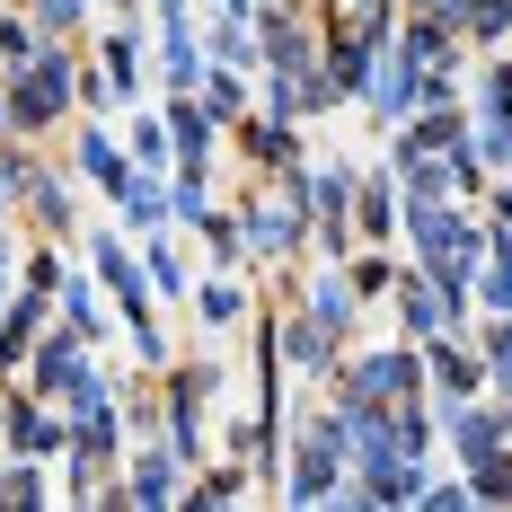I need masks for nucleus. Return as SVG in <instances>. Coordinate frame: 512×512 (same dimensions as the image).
<instances>
[{
    "label": "nucleus",
    "mask_w": 512,
    "mask_h": 512,
    "mask_svg": "<svg viewBox=\"0 0 512 512\" xmlns=\"http://www.w3.org/2000/svg\"><path fill=\"white\" fill-rule=\"evenodd\" d=\"M504 371H512V336H504Z\"/></svg>",
    "instance_id": "f257e3e1"
}]
</instances>
